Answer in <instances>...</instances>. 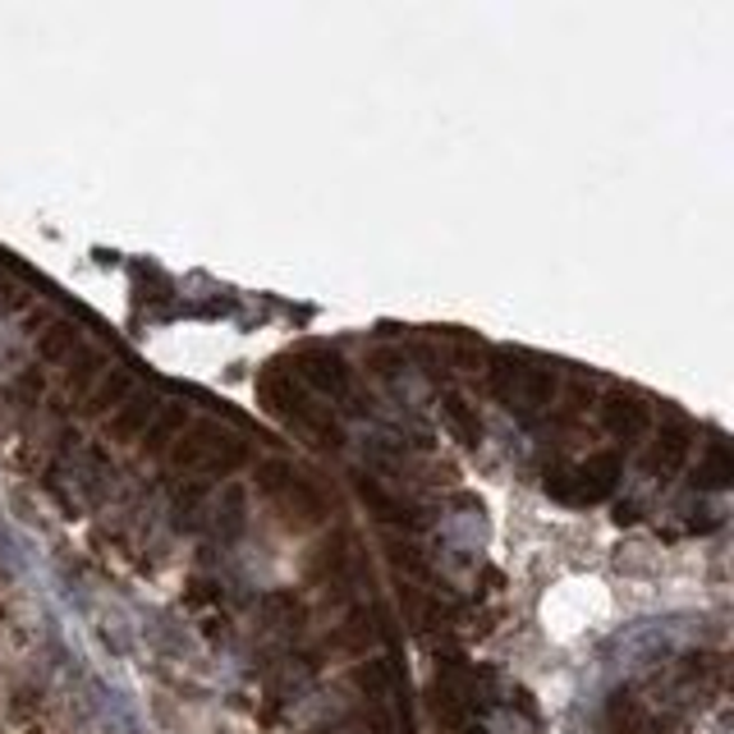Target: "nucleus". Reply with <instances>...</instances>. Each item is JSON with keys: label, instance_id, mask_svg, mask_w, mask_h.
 <instances>
[{"label": "nucleus", "instance_id": "obj_14", "mask_svg": "<svg viewBox=\"0 0 734 734\" xmlns=\"http://www.w3.org/2000/svg\"><path fill=\"white\" fill-rule=\"evenodd\" d=\"M303 601L290 593V588H276V593H266L262 597V620L272 625V629H281V634H299L303 629Z\"/></svg>", "mask_w": 734, "mask_h": 734}, {"label": "nucleus", "instance_id": "obj_12", "mask_svg": "<svg viewBox=\"0 0 734 734\" xmlns=\"http://www.w3.org/2000/svg\"><path fill=\"white\" fill-rule=\"evenodd\" d=\"M37 354H42V363H74L84 354V335L74 322H51L42 335H37Z\"/></svg>", "mask_w": 734, "mask_h": 734}, {"label": "nucleus", "instance_id": "obj_15", "mask_svg": "<svg viewBox=\"0 0 734 734\" xmlns=\"http://www.w3.org/2000/svg\"><path fill=\"white\" fill-rule=\"evenodd\" d=\"M129 395H134V376H129L125 368H110V372L101 376V385L88 395V409H92V413H110V409H120Z\"/></svg>", "mask_w": 734, "mask_h": 734}, {"label": "nucleus", "instance_id": "obj_4", "mask_svg": "<svg viewBox=\"0 0 734 734\" xmlns=\"http://www.w3.org/2000/svg\"><path fill=\"white\" fill-rule=\"evenodd\" d=\"M257 491L272 500V506L281 510V519L294 523V528H313V523L326 519V496L285 459L257 463Z\"/></svg>", "mask_w": 734, "mask_h": 734}, {"label": "nucleus", "instance_id": "obj_6", "mask_svg": "<svg viewBox=\"0 0 734 734\" xmlns=\"http://www.w3.org/2000/svg\"><path fill=\"white\" fill-rule=\"evenodd\" d=\"M294 381L313 385L317 395L326 400H340V404H354V368L344 363L331 344H303V350H294Z\"/></svg>", "mask_w": 734, "mask_h": 734}, {"label": "nucleus", "instance_id": "obj_17", "mask_svg": "<svg viewBox=\"0 0 734 734\" xmlns=\"http://www.w3.org/2000/svg\"><path fill=\"white\" fill-rule=\"evenodd\" d=\"M244 523H248V515H244V491H239V487H225L221 510H216V528H221V537H225V542H235V537L244 532Z\"/></svg>", "mask_w": 734, "mask_h": 734}, {"label": "nucleus", "instance_id": "obj_13", "mask_svg": "<svg viewBox=\"0 0 734 734\" xmlns=\"http://www.w3.org/2000/svg\"><path fill=\"white\" fill-rule=\"evenodd\" d=\"M184 428H188V413H184V404H162V409H157V418H151V428L143 432L147 454H166Z\"/></svg>", "mask_w": 734, "mask_h": 734}, {"label": "nucleus", "instance_id": "obj_9", "mask_svg": "<svg viewBox=\"0 0 734 734\" xmlns=\"http://www.w3.org/2000/svg\"><path fill=\"white\" fill-rule=\"evenodd\" d=\"M157 409H162V400L151 395V391H134L120 409L110 413V437H115V441H143V432L151 428Z\"/></svg>", "mask_w": 734, "mask_h": 734}, {"label": "nucleus", "instance_id": "obj_7", "mask_svg": "<svg viewBox=\"0 0 734 734\" xmlns=\"http://www.w3.org/2000/svg\"><path fill=\"white\" fill-rule=\"evenodd\" d=\"M601 428L615 437V441H638L647 428H652V409L638 400V395H629V391H610L606 395V404H601Z\"/></svg>", "mask_w": 734, "mask_h": 734}, {"label": "nucleus", "instance_id": "obj_20", "mask_svg": "<svg viewBox=\"0 0 734 734\" xmlns=\"http://www.w3.org/2000/svg\"><path fill=\"white\" fill-rule=\"evenodd\" d=\"M400 363H404V359H400V354H391V350H376V354H372V372H376V376H395V372H400Z\"/></svg>", "mask_w": 734, "mask_h": 734}, {"label": "nucleus", "instance_id": "obj_1", "mask_svg": "<svg viewBox=\"0 0 734 734\" xmlns=\"http://www.w3.org/2000/svg\"><path fill=\"white\" fill-rule=\"evenodd\" d=\"M487 385H491V395L506 404L515 418H523V422H532L537 413H547L556 404V391H560L556 368L537 363L528 354H515V350H500L491 359Z\"/></svg>", "mask_w": 734, "mask_h": 734}, {"label": "nucleus", "instance_id": "obj_5", "mask_svg": "<svg viewBox=\"0 0 734 734\" xmlns=\"http://www.w3.org/2000/svg\"><path fill=\"white\" fill-rule=\"evenodd\" d=\"M547 491L560 500V506H601L620 491V459L615 454H588L569 463V469H556L547 478Z\"/></svg>", "mask_w": 734, "mask_h": 734}, {"label": "nucleus", "instance_id": "obj_18", "mask_svg": "<svg viewBox=\"0 0 734 734\" xmlns=\"http://www.w3.org/2000/svg\"><path fill=\"white\" fill-rule=\"evenodd\" d=\"M359 496H363V506H368L376 519H385V523H400V519H404V506H400L395 496H385L372 478H359Z\"/></svg>", "mask_w": 734, "mask_h": 734}, {"label": "nucleus", "instance_id": "obj_8", "mask_svg": "<svg viewBox=\"0 0 734 734\" xmlns=\"http://www.w3.org/2000/svg\"><path fill=\"white\" fill-rule=\"evenodd\" d=\"M688 446H693V432H688V422L684 418H671L662 432H656L652 441V454H647V473L652 478H671L679 463L688 459Z\"/></svg>", "mask_w": 734, "mask_h": 734}, {"label": "nucleus", "instance_id": "obj_11", "mask_svg": "<svg viewBox=\"0 0 734 734\" xmlns=\"http://www.w3.org/2000/svg\"><path fill=\"white\" fill-rule=\"evenodd\" d=\"M441 418H446V428H450V437L459 441V446H478L482 441V422H478V409L463 400L459 391H446L441 395Z\"/></svg>", "mask_w": 734, "mask_h": 734}, {"label": "nucleus", "instance_id": "obj_16", "mask_svg": "<svg viewBox=\"0 0 734 734\" xmlns=\"http://www.w3.org/2000/svg\"><path fill=\"white\" fill-rule=\"evenodd\" d=\"M606 734H647V716L634 693H615L606 707Z\"/></svg>", "mask_w": 734, "mask_h": 734}, {"label": "nucleus", "instance_id": "obj_2", "mask_svg": "<svg viewBox=\"0 0 734 734\" xmlns=\"http://www.w3.org/2000/svg\"><path fill=\"white\" fill-rule=\"evenodd\" d=\"M257 400H262V409L272 413V418H281L285 428H294V432H303V437H313L317 446H326V450H340V446H344L340 422H335L322 404L307 400V391L294 381V372L266 368V372L257 376Z\"/></svg>", "mask_w": 734, "mask_h": 734}, {"label": "nucleus", "instance_id": "obj_19", "mask_svg": "<svg viewBox=\"0 0 734 734\" xmlns=\"http://www.w3.org/2000/svg\"><path fill=\"white\" fill-rule=\"evenodd\" d=\"M97 376V359L88 354V359H79V368L69 372V391H88V381Z\"/></svg>", "mask_w": 734, "mask_h": 734}, {"label": "nucleus", "instance_id": "obj_3", "mask_svg": "<svg viewBox=\"0 0 734 734\" xmlns=\"http://www.w3.org/2000/svg\"><path fill=\"white\" fill-rule=\"evenodd\" d=\"M166 454H170V469H179V473L229 478L235 469L248 463V441L235 437L229 428H221V422L203 418V422H188Z\"/></svg>", "mask_w": 734, "mask_h": 734}, {"label": "nucleus", "instance_id": "obj_21", "mask_svg": "<svg viewBox=\"0 0 734 734\" xmlns=\"http://www.w3.org/2000/svg\"><path fill=\"white\" fill-rule=\"evenodd\" d=\"M463 734H487V730H463Z\"/></svg>", "mask_w": 734, "mask_h": 734}, {"label": "nucleus", "instance_id": "obj_10", "mask_svg": "<svg viewBox=\"0 0 734 734\" xmlns=\"http://www.w3.org/2000/svg\"><path fill=\"white\" fill-rule=\"evenodd\" d=\"M734 482V454L721 437H712L698 454V469H693V487L698 491H725Z\"/></svg>", "mask_w": 734, "mask_h": 734}]
</instances>
